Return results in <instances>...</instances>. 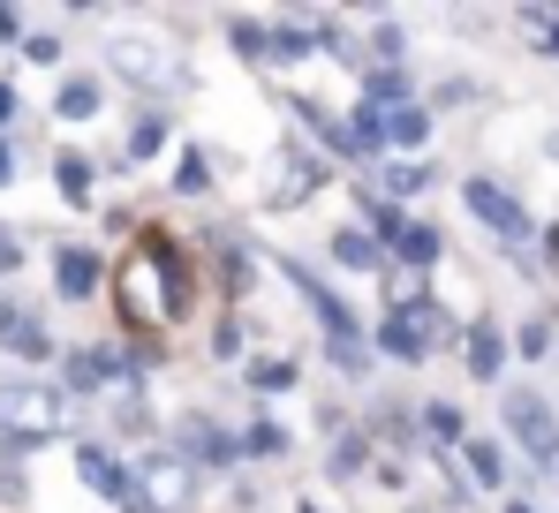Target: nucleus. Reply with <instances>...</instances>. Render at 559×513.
<instances>
[{
    "label": "nucleus",
    "instance_id": "obj_10",
    "mask_svg": "<svg viewBox=\"0 0 559 513\" xmlns=\"http://www.w3.org/2000/svg\"><path fill=\"white\" fill-rule=\"evenodd\" d=\"M152 53H159V46H129V38H121V46H114V69H121L129 84H152V91L182 84V61H152Z\"/></svg>",
    "mask_w": 559,
    "mask_h": 513
},
{
    "label": "nucleus",
    "instance_id": "obj_5",
    "mask_svg": "<svg viewBox=\"0 0 559 513\" xmlns=\"http://www.w3.org/2000/svg\"><path fill=\"white\" fill-rule=\"evenodd\" d=\"M507 430L530 445L537 468H559V423H552V408H545L537 393H507Z\"/></svg>",
    "mask_w": 559,
    "mask_h": 513
},
{
    "label": "nucleus",
    "instance_id": "obj_25",
    "mask_svg": "<svg viewBox=\"0 0 559 513\" xmlns=\"http://www.w3.org/2000/svg\"><path fill=\"white\" fill-rule=\"evenodd\" d=\"M159 144H167V121H159V114H144V121L129 129V159H152Z\"/></svg>",
    "mask_w": 559,
    "mask_h": 513
},
{
    "label": "nucleus",
    "instance_id": "obj_31",
    "mask_svg": "<svg viewBox=\"0 0 559 513\" xmlns=\"http://www.w3.org/2000/svg\"><path fill=\"white\" fill-rule=\"evenodd\" d=\"M15 264H23V242H15V235L0 227V272H15Z\"/></svg>",
    "mask_w": 559,
    "mask_h": 513
},
{
    "label": "nucleus",
    "instance_id": "obj_4",
    "mask_svg": "<svg viewBox=\"0 0 559 513\" xmlns=\"http://www.w3.org/2000/svg\"><path fill=\"white\" fill-rule=\"evenodd\" d=\"M462 196H468V212H476V219L491 227V242H499V250H522V242L537 235V227H530V212H522V204H514V196H507V189H499L491 174H468Z\"/></svg>",
    "mask_w": 559,
    "mask_h": 513
},
{
    "label": "nucleus",
    "instance_id": "obj_20",
    "mask_svg": "<svg viewBox=\"0 0 559 513\" xmlns=\"http://www.w3.org/2000/svg\"><path fill=\"white\" fill-rule=\"evenodd\" d=\"M53 174H61V196H69V204H92V159H84V152H61Z\"/></svg>",
    "mask_w": 559,
    "mask_h": 513
},
{
    "label": "nucleus",
    "instance_id": "obj_6",
    "mask_svg": "<svg viewBox=\"0 0 559 513\" xmlns=\"http://www.w3.org/2000/svg\"><path fill=\"white\" fill-rule=\"evenodd\" d=\"M189 468L175 461V453H159V461H144V476H136V506L144 513H182L189 506Z\"/></svg>",
    "mask_w": 559,
    "mask_h": 513
},
{
    "label": "nucleus",
    "instance_id": "obj_1",
    "mask_svg": "<svg viewBox=\"0 0 559 513\" xmlns=\"http://www.w3.org/2000/svg\"><path fill=\"white\" fill-rule=\"evenodd\" d=\"M129 295H121V318H136V325H175L189 310V264L182 250L167 242V235H144L136 256H129V279H121Z\"/></svg>",
    "mask_w": 559,
    "mask_h": 513
},
{
    "label": "nucleus",
    "instance_id": "obj_19",
    "mask_svg": "<svg viewBox=\"0 0 559 513\" xmlns=\"http://www.w3.org/2000/svg\"><path fill=\"white\" fill-rule=\"evenodd\" d=\"M53 114H61V121H92V114H98V84H92V76H69L61 98H53Z\"/></svg>",
    "mask_w": 559,
    "mask_h": 513
},
{
    "label": "nucleus",
    "instance_id": "obj_36",
    "mask_svg": "<svg viewBox=\"0 0 559 513\" xmlns=\"http://www.w3.org/2000/svg\"><path fill=\"white\" fill-rule=\"evenodd\" d=\"M507 513H530V506H522V499H514V506H507Z\"/></svg>",
    "mask_w": 559,
    "mask_h": 513
},
{
    "label": "nucleus",
    "instance_id": "obj_23",
    "mask_svg": "<svg viewBox=\"0 0 559 513\" xmlns=\"http://www.w3.org/2000/svg\"><path fill=\"white\" fill-rule=\"evenodd\" d=\"M333 256H341L348 272H371V264H378V250L364 242V235H356V227H341V235H333Z\"/></svg>",
    "mask_w": 559,
    "mask_h": 513
},
{
    "label": "nucleus",
    "instance_id": "obj_21",
    "mask_svg": "<svg viewBox=\"0 0 559 513\" xmlns=\"http://www.w3.org/2000/svg\"><path fill=\"white\" fill-rule=\"evenodd\" d=\"M227 38H235V53H242V61H273V31H265V23L235 15V23H227Z\"/></svg>",
    "mask_w": 559,
    "mask_h": 513
},
{
    "label": "nucleus",
    "instance_id": "obj_35",
    "mask_svg": "<svg viewBox=\"0 0 559 513\" xmlns=\"http://www.w3.org/2000/svg\"><path fill=\"white\" fill-rule=\"evenodd\" d=\"M545 250H552V256H559V227H552V235H545Z\"/></svg>",
    "mask_w": 559,
    "mask_h": 513
},
{
    "label": "nucleus",
    "instance_id": "obj_33",
    "mask_svg": "<svg viewBox=\"0 0 559 513\" xmlns=\"http://www.w3.org/2000/svg\"><path fill=\"white\" fill-rule=\"evenodd\" d=\"M8 121H15V91L0 84V129H8Z\"/></svg>",
    "mask_w": 559,
    "mask_h": 513
},
{
    "label": "nucleus",
    "instance_id": "obj_17",
    "mask_svg": "<svg viewBox=\"0 0 559 513\" xmlns=\"http://www.w3.org/2000/svg\"><path fill=\"white\" fill-rule=\"evenodd\" d=\"M424 136H431V114H424L416 98L385 106V144H424Z\"/></svg>",
    "mask_w": 559,
    "mask_h": 513
},
{
    "label": "nucleus",
    "instance_id": "obj_12",
    "mask_svg": "<svg viewBox=\"0 0 559 513\" xmlns=\"http://www.w3.org/2000/svg\"><path fill=\"white\" fill-rule=\"evenodd\" d=\"M182 453H189V461H204V468H227V461L242 453V438H227V430L204 423V416H189V423H182Z\"/></svg>",
    "mask_w": 559,
    "mask_h": 513
},
{
    "label": "nucleus",
    "instance_id": "obj_22",
    "mask_svg": "<svg viewBox=\"0 0 559 513\" xmlns=\"http://www.w3.org/2000/svg\"><path fill=\"white\" fill-rule=\"evenodd\" d=\"M175 189H182V196H204V189H212V159H204L197 144H189L182 159H175Z\"/></svg>",
    "mask_w": 559,
    "mask_h": 513
},
{
    "label": "nucleus",
    "instance_id": "obj_11",
    "mask_svg": "<svg viewBox=\"0 0 559 513\" xmlns=\"http://www.w3.org/2000/svg\"><path fill=\"white\" fill-rule=\"evenodd\" d=\"M114 378H129V355H106V347H76V355H69V385H76V393H98V385H114Z\"/></svg>",
    "mask_w": 559,
    "mask_h": 513
},
{
    "label": "nucleus",
    "instance_id": "obj_18",
    "mask_svg": "<svg viewBox=\"0 0 559 513\" xmlns=\"http://www.w3.org/2000/svg\"><path fill=\"white\" fill-rule=\"evenodd\" d=\"M416 416H424V438H431V445H468V423H462L454 401H431V408H416Z\"/></svg>",
    "mask_w": 559,
    "mask_h": 513
},
{
    "label": "nucleus",
    "instance_id": "obj_8",
    "mask_svg": "<svg viewBox=\"0 0 559 513\" xmlns=\"http://www.w3.org/2000/svg\"><path fill=\"white\" fill-rule=\"evenodd\" d=\"M76 468H84V484H92L98 499H114V506H136V476L106 453V445H76Z\"/></svg>",
    "mask_w": 559,
    "mask_h": 513
},
{
    "label": "nucleus",
    "instance_id": "obj_9",
    "mask_svg": "<svg viewBox=\"0 0 559 513\" xmlns=\"http://www.w3.org/2000/svg\"><path fill=\"white\" fill-rule=\"evenodd\" d=\"M0 347L8 355H23V362H38V355H53V341H46V325L23 310V302H0Z\"/></svg>",
    "mask_w": 559,
    "mask_h": 513
},
{
    "label": "nucleus",
    "instance_id": "obj_14",
    "mask_svg": "<svg viewBox=\"0 0 559 513\" xmlns=\"http://www.w3.org/2000/svg\"><path fill=\"white\" fill-rule=\"evenodd\" d=\"M499 370H507V333H499L491 318H476V325H468V378H484V385H491Z\"/></svg>",
    "mask_w": 559,
    "mask_h": 513
},
{
    "label": "nucleus",
    "instance_id": "obj_13",
    "mask_svg": "<svg viewBox=\"0 0 559 513\" xmlns=\"http://www.w3.org/2000/svg\"><path fill=\"white\" fill-rule=\"evenodd\" d=\"M53 287L69 295V302H92V287H98V256L92 250H53Z\"/></svg>",
    "mask_w": 559,
    "mask_h": 513
},
{
    "label": "nucleus",
    "instance_id": "obj_32",
    "mask_svg": "<svg viewBox=\"0 0 559 513\" xmlns=\"http://www.w3.org/2000/svg\"><path fill=\"white\" fill-rule=\"evenodd\" d=\"M15 31H23V15H15V8H0V38H15Z\"/></svg>",
    "mask_w": 559,
    "mask_h": 513
},
{
    "label": "nucleus",
    "instance_id": "obj_3",
    "mask_svg": "<svg viewBox=\"0 0 559 513\" xmlns=\"http://www.w3.org/2000/svg\"><path fill=\"white\" fill-rule=\"evenodd\" d=\"M439 333H447V310H439L431 295H401V302L378 318V347H385L393 362H424V355L439 347Z\"/></svg>",
    "mask_w": 559,
    "mask_h": 513
},
{
    "label": "nucleus",
    "instance_id": "obj_34",
    "mask_svg": "<svg viewBox=\"0 0 559 513\" xmlns=\"http://www.w3.org/2000/svg\"><path fill=\"white\" fill-rule=\"evenodd\" d=\"M8 181H15V152L0 144V189H8Z\"/></svg>",
    "mask_w": 559,
    "mask_h": 513
},
{
    "label": "nucleus",
    "instance_id": "obj_24",
    "mask_svg": "<svg viewBox=\"0 0 559 513\" xmlns=\"http://www.w3.org/2000/svg\"><path fill=\"white\" fill-rule=\"evenodd\" d=\"M416 189H431V167H416V159L385 167V196H416Z\"/></svg>",
    "mask_w": 559,
    "mask_h": 513
},
{
    "label": "nucleus",
    "instance_id": "obj_2",
    "mask_svg": "<svg viewBox=\"0 0 559 513\" xmlns=\"http://www.w3.org/2000/svg\"><path fill=\"white\" fill-rule=\"evenodd\" d=\"M287 279H295V295L310 302V318L325 325L333 362H341V370H364V325H356V310H348V302H341V295H333V287L310 272V264H295V256H287Z\"/></svg>",
    "mask_w": 559,
    "mask_h": 513
},
{
    "label": "nucleus",
    "instance_id": "obj_7",
    "mask_svg": "<svg viewBox=\"0 0 559 513\" xmlns=\"http://www.w3.org/2000/svg\"><path fill=\"white\" fill-rule=\"evenodd\" d=\"M0 423L15 430V445H31V438H46V430H53V393H31V385H8V393H0Z\"/></svg>",
    "mask_w": 559,
    "mask_h": 513
},
{
    "label": "nucleus",
    "instance_id": "obj_28",
    "mask_svg": "<svg viewBox=\"0 0 559 513\" xmlns=\"http://www.w3.org/2000/svg\"><path fill=\"white\" fill-rule=\"evenodd\" d=\"M242 453H287V430H280V423H250Z\"/></svg>",
    "mask_w": 559,
    "mask_h": 513
},
{
    "label": "nucleus",
    "instance_id": "obj_16",
    "mask_svg": "<svg viewBox=\"0 0 559 513\" xmlns=\"http://www.w3.org/2000/svg\"><path fill=\"white\" fill-rule=\"evenodd\" d=\"M393 256H401V264H439V227H424V219H401V235H393Z\"/></svg>",
    "mask_w": 559,
    "mask_h": 513
},
{
    "label": "nucleus",
    "instance_id": "obj_30",
    "mask_svg": "<svg viewBox=\"0 0 559 513\" xmlns=\"http://www.w3.org/2000/svg\"><path fill=\"white\" fill-rule=\"evenodd\" d=\"M356 468H364V438H341L333 445V476H356Z\"/></svg>",
    "mask_w": 559,
    "mask_h": 513
},
{
    "label": "nucleus",
    "instance_id": "obj_26",
    "mask_svg": "<svg viewBox=\"0 0 559 513\" xmlns=\"http://www.w3.org/2000/svg\"><path fill=\"white\" fill-rule=\"evenodd\" d=\"M273 61H310V31L302 23H280L273 31Z\"/></svg>",
    "mask_w": 559,
    "mask_h": 513
},
{
    "label": "nucleus",
    "instance_id": "obj_29",
    "mask_svg": "<svg viewBox=\"0 0 559 513\" xmlns=\"http://www.w3.org/2000/svg\"><path fill=\"white\" fill-rule=\"evenodd\" d=\"M545 347H552V325H545V318H530V325H522V355H530V362H545Z\"/></svg>",
    "mask_w": 559,
    "mask_h": 513
},
{
    "label": "nucleus",
    "instance_id": "obj_27",
    "mask_svg": "<svg viewBox=\"0 0 559 513\" xmlns=\"http://www.w3.org/2000/svg\"><path fill=\"white\" fill-rule=\"evenodd\" d=\"M250 385H258V393H287V385H295V362H258Z\"/></svg>",
    "mask_w": 559,
    "mask_h": 513
},
{
    "label": "nucleus",
    "instance_id": "obj_15",
    "mask_svg": "<svg viewBox=\"0 0 559 513\" xmlns=\"http://www.w3.org/2000/svg\"><path fill=\"white\" fill-rule=\"evenodd\" d=\"M462 461H468V484H484V491H499V484H507V453H499L491 438H468Z\"/></svg>",
    "mask_w": 559,
    "mask_h": 513
}]
</instances>
